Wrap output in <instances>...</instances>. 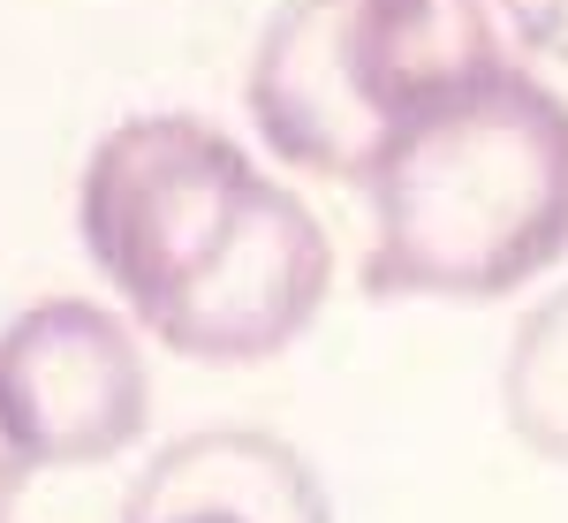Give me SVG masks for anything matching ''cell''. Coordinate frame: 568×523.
<instances>
[{
  "instance_id": "obj_8",
  "label": "cell",
  "mask_w": 568,
  "mask_h": 523,
  "mask_svg": "<svg viewBox=\"0 0 568 523\" xmlns=\"http://www.w3.org/2000/svg\"><path fill=\"white\" fill-rule=\"evenodd\" d=\"M500 410L530 455L568 463V281L554 296H538L516 326L508 364H500Z\"/></svg>"
},
{
  "instance_id": "obj_4",
  "label": "cell",
  "mask_w": 568,
  "mask_h": 523,
  "mask_svg": "<svg viewBox=\"0 0 568 523\" xmlns=\"http://www.w3.org/2000/svg\"><path fill=\"white\" fill-rule=\"evenodd\" d=\"M326 289H334L326 228L288 182H265L227 259L152 326V342L190 364H265L311 334V319L326 311Z\"/></svg>"
},
{
  "instance_id": "obj_1",
  "label": "cell",
  "mask_w": 568,
  "mask_h": 523,
  "mask_svg": "<svg viewBox=\"0 0 568 523\" xmlns=\"http://www.w3.org/2000/svg\"><path fill=\"white\" fill-rule=\"evenodd\" d=\"M364 296L493 304L568 259V99L538 69L439 99L364 174Z\"/></svg>"
},
{
  "instance_id": "obj_2",
  "label": "cell",
  "mask_w": 568,
  "mask_h": 523,
  "mask_svg": "<svg viewBox=\"0 0 568 523\" xmlns=\"http://www.w3.org/2000/svg\"><path fill=\"white\" fill-rule=\"evenodd\" d=\"M273 174L197 114H130L91 144L77 182V235L136 334L227 259Z\"/></svg>"
},
{
  "instance_id": "obj_10",
  "label": "cell",
  "mask_w": 568,
  "mask_h": 523,
  "mask_svg": "<svg viewBox=\"0 0 568 523\" xmlns=\"http://www.w3.org/2000/svg\"><path fill=\"white\" fill-rule=\"evenodd\" d=\"M23 479H31V471H23V455H16V447H8V433H0V523L16 516V493H23Z\"/></svg>"
},
{
  "instance_id": "obj_7",
  "label": "cell",
  "mask_w": 568,
  "mask_h": 523,
  "mask_svg": "<svg viewBox=\"0 0 568 523\" xmlns=\"http://www.w3.org/2000/svg\"><path fill=\"white\" fill-rule=\"evenodd\" d=\"M122 523H334V509L318 471L281 433L205 425L144 463Z\"/></svg>"
},
{
  "instance_id": "obj_9",
  "label": "cell",
  "mask_w": 568,
  "mask_h": 523,
  "mask_svg": "<svg viewBox=\"0 0 568 523\" xmlns=\"http://www.w3.org/2000/svg\"><path fill=\"white\" fill-rule=\"evenodd\" d=\"M530 23H538V53L568 61V0H530Z\"/></svg>"
},
{
  "instance_id": "obj_3",
  "label": "cell",
  "mask_w": 568,
  "mask_h": 523,
  "mask_svg": "<svg viewBox=\"0 0 568 523\" xmlns=\"http://www.w3.org/2000/svg\"><path fill=\"white\" fill-rule=\"evenodd\" d=\"M152 372L136 319L91 296H45L0 326V433L23 471H91L144 440Z\"/></svg>"
},
{
  "instance_id": "obj_6",
  "label": "cell",
  "mask_w": 568,
  "mask_h": 523,
  "mask_svg": "<svg viewBox=\"0 0 568 523\" xmlns=\"http://www.w3.org/2000/svg\"><path fill=\"white\" fill-rule=\"evenodd\" d=\"M243 107L258 144L296 174L318 182H356L379 168V122L364 114L342 61V0H281L251 46Z\"/></svg>"
},
{
  "instance_id": "obj_5",
  "label": "cell",
  "mask_w": 568,
  "mask_h": 523,
  "mask_svg": "<svg viewBox=\"0 0 568 523\" xmlns=\"http://www.w3.org/2000/svg\"><path fill=\"white\" fill-rule=\"evenodd\" d=\"M342 61L364 114L394 137L439 99L530 77L538 23L530 0H342Z\"/></svg>"
}]
</instances>
